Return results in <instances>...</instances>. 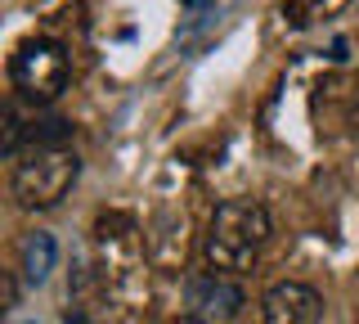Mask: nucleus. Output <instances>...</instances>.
Returning a JSON list of instances; mask_svg holds the SVG:
<instances>
[{
	"label": "nucleus",
	"instance_id": "nucleus-1",
	"mask_svg": "<svg viewBox=\"0 0 359 324\" xmlns=\"http://www.w3.org/2000/svg\"><path fill=\"white\" fill-rule=\"evenodd\" d=\"M269 212L256 198H229L211 212L207 234H202V257H207L211 271L224 275H243L252 271V261L261 257V248L269 243Z\"/></svg>",
	"mask_w": 359,
	"mask_h": 324
},
{
	"label": "nucleus",
	"instance_id": "nucleus-2",
	"mask_svg": "<svg viewBox=\"0 0 359 324\" xmlns=\"http://www.w3.org/2000/svg\"><path fill=\"white\" fill-rule=\"evenodd\" d=\"M76 181H81V158L67 144H32L14 162L9 194H14L18 212H50L72 194Z\"/></svg>",
	"mask_w": 359,
	"mask_h": 324
},
{
	"label": "nucleus",
	"instance_id": "nucleus-3",
	"mask_svg": "<svg viewBox=\"0 0 359 324\" xmlns=\"http://www.w3.org/2000/svg\"><path fill=\"white\" fill-rule=\"evenodd\" d=\"M9 82H14L18 99H27V104H50V99H59L67 91V82H72V59H67V50L59 41L32 37V41H22L14 50V59H9Z\"/></svg>",
	"mask_w": 359,
	"mask_h": 324
},
{
	"label": "nucleus",
	"instance_id": "nucleus-4",
	"mask_svg": "<svg viewBox=\"0 0 359 324\" xmlns=\"http://www.w3.org/2000/svg\"><path fill=\"white\" fill-rule=\"evenodd\" d=\"M247 306V293L233 275L224 271H202L189 275L184 284V316L189 324H233Z\"/></svg>",
	"mask_w": 359,
	"mask_h": 324
},
{
	"label": "nucleus",
	"instance_id": "nucleus-5",
	"mask_svg": "<svg viewBox=\"0 0 359 324\" xmlns=\"http://www.w3.org/2000/svg\"><path fill=\"white\" fill-rule=\"evenodd\" d=\"M323 297L301 279H283V284L265 288L261 297V324H319Z\"/></svg>",
	"mask_w": 359,
	"mask_h": 324
},
{
	"label": "nucleus",
	"instance_id": "nucleus-6",
	"mask_svg": "<svg viewBox=\"0 0 359 324\" xmlns=\"http://www.w3.org/2000/svg\"><path fill=\"white\" fill-rule=\"evenodd\" d=\"M54 266H59V243H54V234H45V230L22 234V243H18V275L27 279V284H45Z\"/></svg>",
	"mask_w": 359,
	"mask_h": 324
},
{
	"label": "nucleus",
	"instance_id": "nucleus-7",
	"mask_svg": "<svg viewBox=\"0 0 359 324\" xmlns=\"http://www.w3.org/2000/svg\"><path fill=\"white\" fill-rule=\"evenodd\" d=\"M67 324H90V320L81 316V311H67Z\"/></svg>",
	"mask_w": 359,
	"mask_h": 324
},
{
	"label": "nucleus",
	"instance_id": "nucleus-8",
	"mask_svg": "<svg viewBox=\"0 0 359 324\" xmlns=\"http://www.w3.org/2000/svg\"><path fill=\"white\" fill-rule=\"evenodd\" d=\"M14 324H36V320H14Z\"/></svg>",
	"mask_w": 359,
	"mask_h": 324
}]
</instances>
